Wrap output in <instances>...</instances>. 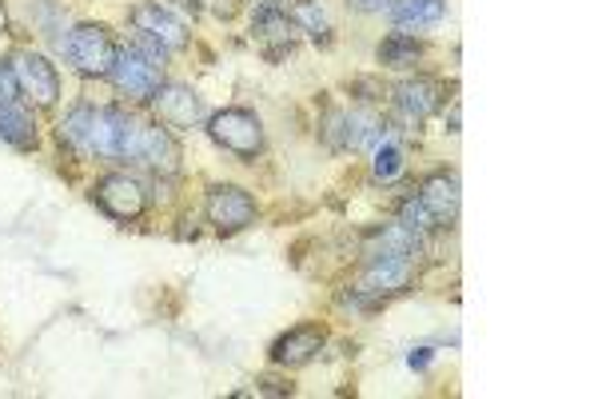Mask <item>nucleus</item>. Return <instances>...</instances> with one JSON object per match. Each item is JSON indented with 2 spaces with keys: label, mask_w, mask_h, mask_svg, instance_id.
Here are the masks:
<instances>
[{
  "label": "nucleus",
  "mask_w": 598,
  "mask_h": 399,
  "mask_svg": "<svg viewBox=\"0 0 598 399\" xmlns=\"http://www.w3.org/2000/svg\"><path fill=\"white\" fill-rule=\"evenodd\" d=\"M120 112L124 109H96V104H77L68 112L56 136L60 145L77 148L89 160H120Z\"/></svg>",
  "instance_id": "f257e3e1"
},
{
  "label": "nucleus",
  "mask_w": 598,
  "mask_h": 399,
  "mask_svg": "<svg viewBox=\"0 0 598 399\" xmlns=\"http://www.w3.org/2000/svg\"><path fill=\"white\" fill-rule=\"evenodd\" d=\"M60 45H65V60L77 68L80 77H108L112 65H116V53H120L108 29L92 21L77 24Z\"/></svg>",
  "instance_id": "f03ea898"
},
{
  "label": "nucleus",
  "mask_w": 598,
  "mask_h": 399,
  "mask_svg": "<svg viewBox=\"0 0 598 399\" xmlns=\"http://www.w3.org/2000/svg\"><path fill=\"white\" fill-rule=\"evenodd\" d=\"M208 136L223 148V152L240 156V160H248V164L264 152V124H260V116L248 112V109L211 112V116H208Z\"/></svg>",
  "instance_id": "7ed1b4c3"
},
{
  "label": "nucleus",
  "mask_w": 598,
  "mask_h": 399,
  "mask_svg": "<svg viewBox=\"0 0 598 399\" xmlns=\"http://www.w3.org/2000/svg\"><path fill=\"white\" fill-rule=\"evenodd\" d=\"M128 21H133L136 33L156 41V45L168 48V53H180V48H188V41H192L188 24L180 21L168 4H160V0H140V4H133Z\"/></svg>",
  "instance_id": "20e7f679"
},
{
  "label": "nucleus",
  "mask_w": 598,
  "mask_h": 399,
  "mask_svg": "<svg viewBox=\"0 0 598 399\" xmlns=\"http://www.w3.org/2000/svg\"><path fill=\"white\" fill-rule=\"evenodd\" d=\"M12 77H16V89L33 100L36 109H53L56 100H60V72H56V65L48 56L21 48V53L12 56Z\"/></svg>",
  "instance_id": "39448f33"
},
{
  "label": "nucleus",
  "mask_w": 598,
  "mask_h": 399,
  "mask_svg": "<svg viewBox=\"0 0 598 399\" xmlns=\"http://www.w3.org/2000/svg\"><path fill=\"white\" fill-rule=\"evenodd\" d=\"M160 68L164 65H156L152 56H145L140 48H120L116 53V65H112V84H116V92L128 100H152L156 92H160Z\"/></svg>",
  "instance_id": "423d86ee"
},
{
  "label": "nucleus",
  "mask_w": 598,
  "mask_h": 399,
  "mask_svg": "<svg viewBox=\"0 0 598 399\" xmlns=\"http://www.w3.org/2000/svg\"><path fill=\"white\" fill-rule=\"evenodd\" d=\"M208 220L216 232L223 236H235L244 232L248 224H255V196L248 189H240V184H211L208 189Z\"/></svg>",
  "instance_id": "0eeeda50"
},
{
  "label": "nucleus",
  "mask_w": 598,
  "mask_h": 399,
  "mask_svg": "<svg viewBox=\"0 0 598 399\" xmlns=\"http://www.w3.org/2000/svg\"><path fill=\"white\" fill-rule=\"evenodd\" d=\"M252 33L264 48V56L279 60L296 48V24L288 16V4L279 0H255V12H252Z\"/></svg>",
  "instance_id": "6e6552de"
},
{
  "label": "nucleus",
  "mask_w": 598,
  "mask_h": 399,
  "mask_svg": "<svg viewBox=\"0 0 598 399\" xmlns=\"http://www.w3.org/2000/svg\"><path fill=\"white\" fill-rule=\"evenodd\" d=\"M92 200L108 212L112 220H136L148 204L145 184L136 176H128V172H108L104 180H96L92 184Z\"/></svg>",
  "instance_id": "1a4fd4ad"
},
{
  "label": "nucleus",
  "mask_w": 598,
  "mask_h": 399,
  "mask_svg": "<svg viewBox=\"0 0 598 399\" xmlns=\"http://www.w3.org/2000/svg\"><path fill=\"white\" fill-rule=\"evenodd\" d=\"M447 100V84L444 80H432V77H415V80H403L395 84V112L403 116V124L419 128L432 112L444 109Z\"/></svg>",
  "instance_id": "9d476101"
},
{
  "label": "nucleus",
  "mask_w": 598,
  "mask_h": 399,
  "mask_svg": "<svg viewBox=\"0 0 598 399\" xmlns=\"http://www.w3.org/2000/svg\"><path fill=\"white\" fill-rule=\"evenodd\" d=\"M323 328L320 323H299V328H291V332H284L272 344V364H279V367H303V364H311L315 355H320V347H323Z\"/></svg>",
  "instance_id": "9b49d317"
},
{
  "label": "nucleus",
  "mask_w": 598,
  "mask_h": 399,
  "mask_svg": "<svg viewBox=\"0 0 598 399\" xmlns=\"http://www.w3.org/2000/svg\"><path fill=\"white\" fill-rule=\"evenodd\" d=\"M152 109H156V116L164 124H172V128H192V124L204 116L199 96L188 89V84H160V92L152 96Z\"/></svg>",
  "instance_id": "f8f14e48"
},
{
  "label": "nucleus",
  "mask_w": 598,
  "mask_h": 399,
  "mask_svg": "<svg viewBox=\"0 0 598 399\" xmlns=\"http://www.w3.org/2000/svg\"><path fill=\"white\" fill-rule=\"evenodd\" d=\"M419 200L427 204V212H432L435 220H439V228L455 224V216H459V176H455V172H432V176L423 180Z\"/></svg>",
  "instance_id": "ddd939ff"
},
{
  "label": "nucleus",
  "mask_w": 598,
  "mask_h": 399,
  "mask_svg": "<svg viewBox=\"0 0 598 399\" xmlns=\"http://www.w3.org/2000/svg\"><path fill=\"white\" fill-rule=\"evenodd\" d=\"M136 160L148 168H156V172H164V176H172V172L180 168L176 136L168 133V128H160V124L145 121V136H140V152H136Z\"/></svg>",
  "instance_id": "4468645a"
},
{
  "label": "nucleus",
  "mask_w": 598,
  "mask_h": 399,
  "mask_svg": "<svg viewBox=\"0 0 598 399\" xmlns=\"http://www.w3.org/2000/svg\"><path fill=\"white\" fill-rule=\"evenodd\" d=\"M423 248V236L411 232L407 224H383V228H376V232L367 236V255H419Z\"/></svg>",
  "instance_id": "2eb2a0df"
},
{
  "label": "nucleus",
  "mask_w": 598,
  "mask_h": 399,
  "mask_svg": "<svg viewBox=\"0 0 598 399\" xmlns=\"http://www.w3.org/2000/svg\"><path fill=\"white\" fill-rule=\"evenodd\" d=\"M0 140H4V145H12V148H21V152L36 148V121H33V112L24 109V104H16V100L0 104Z\"/></svg>",
  "instance_id": "dca6fc26"
},
{
  "label": "nucleus",
  "mask_w": 598,
  "mask_h": 399,
  "mask_svg": "<svg viewBox=\"0 0 598 399\" xmlns=\"http://www.w3.org/2000/svg\"><path fill=\"white\" fill-rule=\"evenodd\" d=\"M447 0H395L391 4V24L395 29H432L444 21Z\"/></svg>",
  "instance_id": "f3484780"
},
{
  "label": "nucleus",
  "mask_w": 598,
  "mask_h": 399,
  "mask_svg": "<svg viewBox=\"0 0 598 399\" xmlns=\"http://www.w3.org/2000/svg\"><path fill=\"white\" fill-rule=\"evenodd\" d=\"M296 33H308L315 45H332V24H327V12L320 9V0H291L288 9Z\"/></svg>",
  "instance_id": "a211bd4d"
},
{
  "label": "nucleus",
  "mask_w": 598,
  "mask_h": 399,
  "mask_svg": "<svg viewBox=\"0 0 598 399\" xmlns=\"http://www.w3.org/2000/svg\"><path fill=\"white\" fill-rule=\"evenodd\" d=\"M403 168H407V148H403V140L395 133H388L371 148V172H376V180L391 184V180L403 176Z\"/></svg>",
  "instance_id": "6ab92c4d"
},
{
  "label": "nucleus",
  "mask_w": 598,
  "mask_h": 399,
  "mask_svg": "<svg viewBox=\"0 0 598 399\" xmlns=\"http://www.w3.org/2000/svg\"><path fill=\"white\" fill-rule=\"evenodd\" d=\"M423 60V45L407 33H391L379 45V65L383 68H415Z\"/></svg>",
  "instance_id": "aec40b11"
},
{
  "label": "nucleus",
  "mask_w": 598,
  "mask_h": 399,
  "mask_svg": "<svg viewBox=\"0 0 598 399\" xmlns=\"http://www.w3.org/2000/svg\"><path fill=\"white\" fill-rule=\"evenodd\" d=\"M399 224H407L411 232H419V236H427V232H435V228H439V220H435L432 212H427V204H423L419 196H411V200H403V204H399Z\"/></svg>",
  "instance_id": "412c9836"
},
{
  "label": "nucleus",
  "mask_w": 598,
  "mask_h": 399,
  "mask_svg": "<svg viewBox=\"0 0 598 399\" xmlns=\"http://www.w3.org/2000/svg\"><path fill=\"white\" fill-rule=\"evenodd\" d=\"M16 77H12V65H4L0 60V104H9V100H16Z\"/></svg>",
  "instance_id": "4be33fe9"
},
{
  "label": "nucleus",
  "mask_w": 598,
  "mask_h": 399,
  "mask_svg": "<svg viewBox=\"0 0 598 399\" xmlns=\"http://www.w3.org/2000/svg\"><path fill=\"white\" fill-rule=\"evenodd\" d=\"M432 360H435V352H432V347H415V352L407 355V364L415 367V372H423V367L432 364Z\"/></svg>",
  "instance_id": "5701e85b"
},
{
  "label": "nucleus",
  "mask_w": 598,
  "mask_h": 399,
  "mask_svg": "<svg viewBox=\"0 0 598 399\" xmlns=\"http://www.w3.org/2000/svg\"><path fill=\"white\" fill-rule=\"evenodd\" d=\"M9 33V9H4V0H0V36Z\"/></svg>",
  "instance_id": "b1692460"
},
{
  "label": "nucleus",
  "mask_w": 598,
  "mask_h": 399,
  "mask_svg": "<svg viewBox=\"0 0 598 399\" xmlns=\"http://www.w3.org/2000/svg\"><path fill=\"white\" fill-rule=\"evenodd\" d=\"M355 4H359V9H383L388 0H355Z\"/></svg>",
  "instance_id": "393cba45"
},
{
  "label": "nucleus",
  "mask_w": 598,
  "mask_h": 399,
  "mask_svg": "<svg viewBox=\"0 0 598 399\" xmlns=\"http://www.w3.org/2000/svg\"><path fill=\"white\" fill-rule=\"evenodd\" d=\"M176 4H184V9H192V12H199V0H176Z\"/></svg>",
  "instance_id": "a878e982"
}]
</instances>
